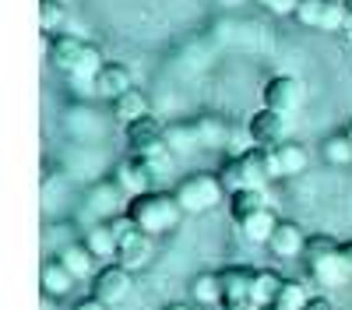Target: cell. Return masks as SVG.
Here are the masks:
<instances>
[{"mask_svg":"<svg viewBox=\"0 0 352 310\" xmlns=\"http://www.w3.org/2000/svg\"><path fill=\"white\" fill-rule=\"evenodd\" d=\"M264 106L268 109H278V113H296L307 99V85L296 78V74H272L264 81V92H261Z\"/></svg>","mask_w":352,"mask_h":310,"instance_id":"obj_8","label":"cell"},{"mask_svg":"<svg viewBox=\"0 0 352 310\" xmlns=\"http://www.w3.org/2000/svg\"><path fill=\"white\" fill-rule=\"evenodd\" d=\"M264 208H272L264 187H243V190H232L229 194V215H232V222H236V225L247 222L250 215L264 212Z\"/></svg>","mask_w":352,"mask_h":310,"instance_id":"obj_20","label":"cell"},{"mask_svg":"<svg viewBox=\"0 0 352 310\" xmlns=\"http://www.w3.org/2000/svg\"><path fill=\"white\" fill-rule=\"evenodd\" d=\"M152 169H148V162H144L141 155H127L124 162H116V169H113V180L120 184V190L127 194V197H138V194H144V190H152Z\"/></svg>","mask_w":352,"mask_h":310,"instance_id":"obj_11","label":"cell"},{"mask_svg":"<svg viewBox=\"0 0 352 310\" xmlns=\"http://www.w3.org/2000/svg\"><path fill=\"white\" fill-rule=\"evenodd\" d=\"M120 184L116 180H99V184H92V190L85 194V212L92 215V219H99V222H109L113 215H116V208H120Z\"/></svg>","mask_w":352,"mask_h":310,"instance_id":"obj_15","label":"cell"},{"mask_svg":"<svg viewBox=\"0 0 352 310\" xmlns=\"http://www.w3.org/2000/svg\"><path fill=\"white\" fill-rule=\"evenodd\" d=\"M60 261H64V268H67L78 282L99 275V272H96V254L88 250L85 243H67V247L60 250Z\"/></svg>","mask_w":352,"mask_h":310,"instance_id":"obj_24","label":"cell"},{"mask_svg":"<svg viewBox=\"0 0 352 310\" xmlns=\"http://www.w3.org/2000/svg\"><path fill=\"white\" fill-rule=\"evenodd\" d=\"M303 261L314 282H320L324 289H342L352 282V265L345 261V250L331 236H310Z\"/></svg>","mask_w":352,"mask_h":310,"instance_id":"obj_2","label":"cell"},{"mask_svg":"<svg viewBox=\"0 0 352 310\" xmlns=\"http://www.w3.org/2000/svg\"><path fill=\"white\" fill-rule=\"evenodd\" d=\"M307 240H310V236L303 233V225H300V222L282 219V222H278V230H275V236L268 240V250L275 254V258H282V261H292V258H303Z\"/></svg>","mask_w":352,"mask_h":310,"instance_id":"obj_14","label":"cell"},{"mask_svg":"<svg viewBox=\"0 0 352 310\" xmlns=\"http://www.w3.org/2000/svg\"><path fill=\"white\" fill-rule=\"evenodd\" d=\"M307 310H338L328 296H310V303H307Z\"/></svg>","mask_w":352,"mask_h":310,"instance_id":"obj_33","label":"cell"},{"mask_svg":"<svg viewBox=\"0 0 352 310\" xmlns=\"http://www.w3.org/2000/svg\"><path fill=\"white\" fill-rule=\"evenodd\" d=\"M85 39H78V36H67V32H60V36H50V64L60 71L64 78H71L74 74V67H78V60H81V53H85Z\"/></svg>","mask_w":352,"mask_h":310,"instance_id":"obj_17","label":"cell"},{"mask_svg":"<svg viewBox=\"0 0 352 310\" xmlns=\"http://www.w3.org/2000/svg\"><path fill=\"white\" fill-rule=\"evenodd\" d=\"M278 222H282V219H278L272 208H264V212L250 215L247 222H240V233H243V240L254 243V247H268V240H272L275 230H278Z\"/></svg>","mask_w":352,"mask_h":310,"instance_id":"obj_21","label":"cell"},{"mask_svg":"<svg viewBox=\"0 0 352 310\" xmlns=\"http://www.w3.org/2000/svg\"><path fill=\"white\" fill-rule=\"evenodd\" d=\"M345 134H349V137H352V124H349V127H345Z\"/></svg>","mask_w":352,"mask_h":310,"instance_id":"obj_37","label":"cell"},{"mask_svg":"<svg viewBox=\"0 0 352 310\" xmlns=\"http://www.w3.org/2000/svg\"><path fill=\"white\" fill-rule=\"evenodd\" d=\"M166 145L173 155H190L197 145H201V137H197V124L187 120V124H169L166 127Z\"/></svg>","mask_w":352,"mask_h":310,"instance_id":"obj_25","label":"cell"},{"mask_svg":"<svg viewBox=\"0 0 352 310\" xmlns=\"http://www.w3.org/2000/svg\"><path fill=\"white\" fill-rule=\"evenodd\" d=\"M127 215L134 219V225L141 233L162 236V233H173L187 212L180 208L176 194H169V190H144V194H138V197L127 201Z\"/></svg>","mask_w":352,"mask_h":310,"instance_id":"obj_1","label":"cell"},{"mask_svg":"<svg viewBox=\"0 0 352 310\" xmlns=\"http://www.w3.org/2000/svg\"><path fill=\"white\" fill-rule=\"evenodd\" d=\"M152 258H155V236L141 233V230L127 233V236L120 240V250H116V265H124L127 272H141V268H148V265H152Z\"/></svg>","mask_w":352,"mask_h":310,"instance_id":"obj_12","label":"cell"},{"mask_svg":"<svg viewBox=\"0 0 352 310\" xmlns=\"http://www.w3.org/2000/svg\"><path fill=\"white\" fill-rule=\"evenodd\" d=\"M320 155H324L328 166H352V137H349L345 131L324 137V145H320Z\"/></svg>","mask_w":352,"mask_h":310,"instance_id":"obj_29","label":"cell"},{"mask_svg":"<svg viewBox=\"0 0 352 310\" xmlns=\"http://www.w3.org/2000/svg\"><path fill=\"white\" fill-rule=\"evenodd\" d=\"M342 250H345V261L352 265V243H342Z\"/></svg>","mask_w":352,"mask_h":310,"instance_id":"obj_35","label":"cell"},{"mask_svg":"<svg viewBox=\"0 0 352 310\" xmlns=\"http://www.w3.org/2000/svg\"><path fill=\"white\" fill-rule=\"evenodd\" d=\"M268 310H275V307H268Z\"/></svg>","mask_w":352,"mask_h":310,"instance_id":"obj_40","label":"cell"},{"mask_svg":"<svg viewBox=\"0 0 352 310\" xmlns=\"http://www.w3.org/2000/svg\"><path fill=\"white\" fill-rule=\"evenodd\" d=\"M349 43H352V36H349Z\"/></svg>","mask_w":352,"mask_h":310,"instance_id":"obj_39","label":"cell"},{"mask_svg":"<svg viewBox=\"0 0 352 310\" xmlns=\"http://www.w3.org/2000/svg\"><path fill=\"white\" fill-rule=\"evenodd\" d=\"M109 113H113V120L120 124V127H131V124H138L141 117H148L152 102H148V96H144L141 89H131V92L116 96V99L109 102Z\"/></svg>","mask_w":352,"mask_h":310,"instance_id":"obj_18","label":"cell"},{"mask_svg":"<svg viewBox=\"0 0 352 310\" xmlns=\"http://www.w3.org/2000/svg\"><path fill=\"white\" fill-rule=\"evenodd\" d=\"M92 89H96V96H99V99L113 102L116 96H124V92H131V89H134V74H131V67H127V64L109 60V64L96 74Z\"/></svg>","mask_w":352,"mask_h":310,"instance_id":"obj_16","label":"cell"},{"mask_svg":"<svg viewBox=\"0 0 352 310\" xmlns=\"http://www.w3.org/2000/svg\"><path fill=\"white\" fill-rule=\"evenodd\" d=\"M254 4H261L264 11H272V14H296L300 0H254Z\"/></svg>","mask_w":352,"mask_h":310,"instance_id":"obj_31","label":"cell"},{"mask_svg":"<svg viewBox=\"0 0 352 310\" xmlns=\"http://www.w3.org/2000/svg\"><path fill=\"white\" fill-rule=\"evenodd\" d=\"M131 289H134V272H127L124 265H116V261L99 268V275L92 282V296L102 300L106 307H120L131 296Z\"/></svg>","mask_w":352,"mask_h":310,"instance_id":"obj_9","label":"cell"},{"mask_svg":"<svg viewBox=\"0 0 352 310\" xmlns=\"http://www.w3.org/2000/svg\"><path fill=\"white\" fill-rule=\"evenodd\" d=\"M197 137H201V145L204 148H222L226 141H229V124L222 117H215V113H208V117H197Z\"/></svg>","mask_w":352,"mask_h":310,"instance_id":"obj_26","label":"cell"},{"mask_svg":"<svg viewBox=\"0 0 352 310\" xmlns=\"http://www.w3.org/2000/svg\"><path fill=\"white\" fill-rule=\"evenodd\" d=\"M289 127H292L289 113H278V109H268V106H261L247 120L250 145H257V148H275L282 141H289Z\"/></svg>","mask_w":352,"mask_h":310,"instance_id":"obj_7","label":"cell"},{"mask_svg":"<svg viewBox=\"0 0 352 310\" xmlns=\"http://www.w3.org/2000/svg\"><path fill=\"white\" fill-rule=\"evenodd\" d=\"M219 177H222V184H226L229 194H232V190H243V187H264V184L272 180L268 148L250 145L247 152L226 159V166H222V173H219Z\"/></svg>","mask_w":352,"mask_h":310,"instance_id":"obj_4","label":"cell"},{"mask_svg":"<svg viewBox=\"0 0 352 310\" xmlns=\"http://www.w3.org/2000/svg\"><path fill=\"white\" fill-rule=\"evenodd\" d=\"M173 194H176V201H180V208L187 215H204V212L219 208L222 197H229L219 173H190V177H184L180 184H176Z\"/></svg>","mask_w":352,"mask_h":310,"instance_id":"obj_3","label":"cell"},{"mask_svg":"<svg viewBox=\"0 0 352 310\" xmlns=\"http://www.w3.org/2000/svg\"><path fill=\"white\" fill-rule=\"evenodd\" d=\"M292 18L303 28H314V32H338V28L349 25L345 0H300Z\"/></svg>","mask_w":352,"mask_h":310,"instance_id":"obj_6","label":"cell"},{"mask_svg":"<svg viewBox=\"0 0 352 310\" xmlns=\"http://www.w3.org/2000/svg\"><path fill=\"white\" fill-rule=\"evenodd\" d=\"M345 11H349V21H352V0H345Z\"/></svg>","mask_w":352,"mask_h":310,"instance_id":"obj_36","label":"cell"},{"mask_svg":"<svg viewBox=\"0 0 352 310\" xmlns=\"http://www.w3.org/2000/svg\"><path fill=\"white\" fill-rule=\"evenodd\" d=\"M74 286H78V278L64 268L60 258H56V261H46V265L39 268V289H43V296L64 300V296H71Z\"/></svg>","mask_w":352,"mask_h":310,"instance_id":"obj_19","label":"cell"},{"mask_svg":"<svg viewBox=\"0 0 352 310\" xmlns=\"http://www.w3.org/2000/svg\"><path fill=\"white\" fill-rule=\"evenodd\" d=\"M64 4H71V0H64Z\"/></svg>","mask_w":352,"mask_h":310,"instance_id":"obj_38","label":"cell"},{"mask_svg":"<svg viewBox=\"0 0 352 310\" xmlns=\"http://www.w3.org/2000/svg\"><path fill=\"white\" fill-rule=\"evenodd\" d=\"M282 282H285V278H282L278 272H272V268H261V272H257V278H254V300L261 303V310H268V307L275 303Z\"/></svg>","mask_w":352,"mask_h":310,"instance_id":"obj_28","label":"cell"},{"mask_svg":"<svg viewBox=\"0 0 352 310\" xmlns=\"http://www.w3.org/2000/svg\"><path fill=\"white\" fill-rule=\"evenodd\" d=\"M307 303H310V289L303 286V282H296V278H285L272 307L275 310H307Z\"/></svg>","mask_w":352,"mask_h":310,"instance_id":"obj_27","label":"cell"},{"mask_svg":"<svg viewBox=\"0 0 352 310\" xmlns=\"http://www.w3.org/2000/svg\"><path fill=\"white\" fill-rule=\"evenodd\" d=\"M127 131V145L134 155H144V152H155L166 145V124L155 117V113H148V117H141L138 124L124 127Z\"/></svg>","mask_w":352,"mask_h":310,"instance_id":"obj_13","label":"cell"},{"mask_svg":"<svg viewBox=\"0 0 352 310\" xmlns=\"http://www.w3.org/2000/svg\"><path fill=\"white\" fill-rule=\"evenodd\" d=\"M71 310H113V307H106L102 300H96V296H88V300H78Z\"/></svg>","mask_w":352,"mask_h":310,"instance_id":"obj_32","label":"cell"},{"mask_svg":"<svg viewBox=\"0 0 352 310\" xmlns=\"http://www.w3.org/2000/svg\"><path fill=\"white\" fill-rule=\"evenodd\" d=\"M222 310H261V303L254 300V278L257 272L247 265H232L222 268Z\"/></svg>","mask_w":352,"mask_h":310,"instance_id":"obj_5","label":"cell"},{"mask_svg":"<svg viewBox=\"0 0 352 310\" xmlns=\"http://www.w3.org/2000/svg\"><path fill=\"white\" fill-rule=\"evenodd\" d=\"M162 310H194V307H190V303H166Z\"/></svg>","mask_w":352,"mask_h":310,"instance_id":"obj_34","label":"cell"},{"mask_svg":"<svg viewBox=\"0 0 352 310\" xmlns=\"http://www.w3.org/2000/svg\"><path fill=\"white\" fill-rule=\"evenodd\" d=\"M85 247L96 254V261H116V250H120V236L113 233L109 222H99L85 233Z\"/></svg>","mask_w":352,"mask_h":310,"instance_id":"obj_22","label":"cell"},{"mask_svg":"<svg viewBox=\"0 0 352 310\" xmlns=\"http://www.w3.org/2000/svg\"><path fill=\"white\" fill-rule=\"evenodd\" d=\"M67 21V4L64 0H39V25L46 36H60V28Z\"/></svg>","mask_w":352,"mask_h":310,"instance_id":"obj_30","label":"cell"},{"mask_svg":"<svg viewBox=\"0 0 352 310\" xmlns=\"http://www.w3.org/2000/svg\"><path fill=\"white\" fill-rule=\"evenodd\" d=\"M190 303L197 307H219L222 303V275L219 272H201L190 278Z\"/></svg>","mask_w":352,"mask_h":310,"instance_id":"obj_23","label":"cell"},{"mask_svg":"<svg viewBox=\"0 0 352 310\" xmlns=\"http://www.w3.org/2000/svg\"><path fill=\"white\" fill-rule=\"evenodd\" d=\"M268 166H272V180H292L310 166V152L300 141H282V145L268 148Z\"/></svg>","mask_w":352,"mask_h":310,"instance_id":"obj_10","label":"cell"}]
</instances>
